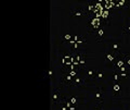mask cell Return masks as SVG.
<instances>
[{"label": "cell", "mask_w": 130, "mask_h": 110, "mask_svg": "<svg viewBox=\"0 0 130 110\" xmlns=\"http://www.w3.org/2000/svg\"><path fill=\"white\" fill-rule=\"evenodd\" d=\"M93 110H103V109L100 107V105H98V106H95V107L93 108Z\"/></svg>", "instance_id": "obj_27"}, {"label": "cell", "mask_w": 130, "mask_h": 110, "mask_svg": "<svg viewBox=\"0 0 130 110\" xmlns=\"http://www.w3.org/2000/svg\"><path fill=\"white\" fill-rule=\"evenodd\" d=\"M62 39H63V42H70L71 39H73V36L71 35V34H65V35H63V37H62Z\"/></svg>", "instance_id": "obj_17"}, {"label": "cell", "mask_w": 130, "mask_h": 110, "mask_svg": "<svg viewBox=\"0 0 130 110\" xmlns=\"http://www.w3.org/2000/svg\"><path fill=\"white\" fill-rule=\"evenodd\" d=\"M103 21L101 19H96V18H90V23H89V30L90 33L92 34L93 32L98 31L99 28L103 25Z\"/></svg>", "instance_id": "obj_3"}, {"label": "cell", "mask_w": 130, "mask_h": 110, "mask_svg": "<svg viewBox=\"0 0 130 110\" xmlns=\"http://www.w3.org/2000/svg\"><path fill=\"white\" fill-rule=\"evenodd\" d=\"M103 77H104V73L103 72H98L96 73V75H95V81H100V80H103Z\"/></svg>", "instance_id": "obj_18"}, {"label": "cell", "mask_w": 130, "mask_h": 110, "mask_svg": "<svg viewBox=\"0 0 130 110\" xmlns=\"http://www.w3.org/2000/svg\"><path fill=\"white\" fill-rule=\"evenodd\" d=\"M119 79H120V76L118 75V73L114 72V73H113V80H114V83H119Z\"/></svg>", "instance_id": "obj_19"}, {"label": "cell", "mask_w": 130, "mask_h": 110, "mask_svg": "<svg viewBox=\"0 0 130 110\" xmlns=\"http://www.w3.org/2000/svg\"><path fill=\"white\" fill-rule=\"evenodd\" d=\"M77 44L78 45H81V44H86L87 43V39H86V37H85V36H80V38L77 40L76 42Z\"/></svg>", "instance_id": "obj_20"}, {"label": "cell", "mask_w": 130, "mask_h": 110, "mask_svg": "<svg viewBox=\"0 0 130 110\" xmlns=\"http://www.w3.org/2000/svg\"><path fill=\"white\" fill-rule=\"evenodd\" d=\"M95 10V2L94 1H88L87 2V13L88 14H91V12H94Z\"/></svg>", "instance_id": "obj_12"}, {"label": "cell", "mask_w": 130, "mask_h": 110, "mask_svg": "<svg viewBox=\"0 0 130 110\" xmlns=\"http://www.w3.org/2000/svg\"><path fill=\"white\" fill-rule=\"evenodd\" d=\"M116 73H118V75L120 77H126L127 79V76H128V72H116Z\"/></svg>", "instance_id": "obj_24"}, {"label": "cell", "mask_w": 130, "mask_h": 110, "mask_svg": "<svg viewBox=\"0 0 130 110\" xmlns=\"http://www.w3.org/2000/svg\"><path fill=\"white\" fill-rule=\"evenodd\" d=\"M112 89H113L114 96H119V94L121 92V85H120V83H114Z\"/></svg>", "instance_id": "obj_11"}, {"label": "cell", "mask_w": 130, "mask_h": 110, "mask_svg": "<svg viewBox=\"0 0 130 110\" xmlns=\"http://www.w3.org/2000/svg\"><path fill=\"white\" fill-rule=\"evenodd\" d=\"M93 98H94V100L96 101L98 105H101L103 104L104 101V91L102 87H98L96 91L94 93V96H93Z\"/></svg>", "instance_id": "obj_8"}, {"label": "cell", "mask_w": 130, "mask_h": 110, "mask_svg": "<svg viewBox=\"0 0 130 110\" xmlns=\"http://www.w3.org/2000/svg\"><path fill=\"white\" fill-rule=\"evenodd\" d=\"M86 77L84 76V72L79 73L76 77H74V82H73V87H81V86H86Z\"/></svg>", "instance_id": "obj_5"}, {"label": "cell", "mask_w": 130, "mask_h": 110, "mask_svg": "<svg viewBox=\"0 0 130 110\" xmlns=\"http://www.w3.org/2000/svg\"><path fill=\"white\" fill-rule=\"evenodd\" d=\"M114 72H128V68L127 67H121L120 69L114 70Z\"/></svg>", "instance_id": "obj_22"}, {"label": "cell", "mask_w": 130, "mask_h": 110, "mask_svg": "<svg viewBox=\"0 0 130 110\" xmlns=\"http://www.w3.org/2000/svg\"><path fill=\"white\" fill-rule=\"evenodd\" d=\"M70 100H71V103H72V105H73V106H76V105H77V103H78V99H77L75 96L71 97Z\"/></svg>", "instance_id": "obj_21"}, {"label": "cell", "mask_w": 130, "mask_h": 110, "mask_svg": "<svg viewBox=\"0 0 130 110\" xmlns=\"http://www.w3.org/2000/svg\"><path fill=\"white\" fill-rule=\"evenodd\" d=\"M129 20H130V18H129Z\"/></svg>", "instance_id": "obj_28"}, {"label": "cell", "mask_w": 130, "mask_h": 110, "mask_svg": "<svg viewBox=\"0 0 130 110\" xmlns=\"http://www.w3.org/2000/svg\"><path fill=\"white\" fill-rule=\"evenodd\" d=\"M65 98L66 97L62 96V93H61V88H56L53 91L51 95V105L52 106H60L61 104H63L65 101Z\"/></svg>", "instance_id": "obj_1"}, {"label": "cell", "mask_w": 130, "mask_h": 110, "mask_svg": "<svg viewBox=\"0 0 130 110\" xmlns=\"http://www.w3.org/2000/svg\"><path fill=\"white\" fill-rule=\"evenodd\" d=\"M52 75H53V69H52V67H50V68L48 69V76L51 79Z\"/></svg>", "instance_id": "obj_23"}, {"label": "cell", "mask_w": 130, "mask_h": 110, "mask_svg": "<svg viewBox=\"0 0 130 110\" xmlns=\"http://www.w3.org/2000/svg\"><path fill=\"white\" fill-rule=\"evenodd\" d=\"M121 8H129V1L127 0H117Z\"/></svg>", "instance_id": "obj_16"}, {"label": "cell", "mask_w": 130, "mask_h": 110, "mask_svg": "<svg viewBox=\"0 0 130 110\" xmlns=\"http://www.w3.org/2000/svg\"><path fill=\"white\" fill-rule=\"evenodd\" d=\"M79 38H80V35H74V36H73V39H74L75 42H77Z\"/></svg>", "instance_id": "obj_26"}, {"label": "cell", "mask_w": 130, "mask_h": 110, "mask_svg": "<svg viewBox=\"0 0 130 110\" xmlns=\"http://www.w3.org/2000/svg\"><path fill=\"white\" fill-rule=\"evenodd\" d=\"M123 31H124V33H125V34L130 35V20H129V22H128V23H126L125 25L123 26Z\"/></svg>", "instance_id": "obj_14"}, {"label": "cell", "mask_w": 130, "mask_h": 110, "mask_svg": "<svg viewBox=\"0 0 130 110\" xmlns=\"http://www.w3.org/2000/svg\"><path fill=\"white\" fill-rule=\"evenodd\" d=\"M73 82H74V77L71 76L67 73H62V79H61V84L62 86H73Z\"/></svg>", "instance_id": "obj_7"}, {"label": "cell", "mask_w": 130, "mask_h": 110, "mask_svg": "<svg viewBox=\"0 0 130 110\" xmlns=\"http://www.w3.org/2000/svg\"><path fill=\"white\" fill-rule=\"evenodd\" d=\"M123 57H124V59H125V63H126V66H127L128 69H130V52H123Z\"/></svg>", "instance_id": "obj_13"}, {"label": "cell", "mask_w": 130, "mask_h": 110, "mask_svg": "<svg viewBox=\"0 0 130 110\" xmlns=\"http://www.w3.org/2000/svg\"><path fill=\"white\" fill-rule=\"evenodd\" d=\"M95 75H96V73L91 68H86L84 70V76L86 77L87 81L88 80H94L95 79Z\"/></svg>", "instance_id": "obj_10"}, {"label": "cell", "mask_w": 130, "mask_h": 110, "mask_svg": "<svg viewBox=\"0 0 130 110\" xmlns=\"http://www.w3.org/2000/svg\"><path fill=\"white\" fill-rule=\"evenodd\" d=\"M114 9H121V7H120V5L118 3L117 0H115V7H114Z\"/></svg>", "instance_id": "obj_25"}, {"label": "cell", "mask_w": 130, "mask_h": 110, "mask_svg": "<svg viewBox=\"0 0 130 110\" xmlns=\"http://www.w3.org/2000/svg\"><path fill=\"white\" fill-rule=\"evenodd\" d=\"M106 27H107L106 24H103V25L101 26L99 30L95 31V32H93V33L91 34L96 43H102L104 40V38H105V30H106Z\"/></svg>", "instance_id": "obj_2"}, {"label": "cell", "mask_w": 130, "mask_h": 110, "mask_svg": "<svg viewBox=\"0 0 130 110\" xmlns=\"http://www.w3.org/2000/svg\"><path fill=\"white\" fill-rule=\"evenodd\" d=\"M111 49L113 51H120V45L118 43H112L111 44Z\"/></svg>", "instance_id": "obj_15"}, {"label": "cell", "mask_w": 130, "mask_h": 110, "mask_svg": "<svg viewBox=\"0 0 130 110\" xmlns=\"http://www.w3.org/2000/svg\"><path fill=\"white\" fill-rule=\"evenodd\" d=\"M121 67H126V63H125V59L123 57V52H120L119 56L117 57V59L115 60V62L113 63V70H117V69H120Z\"/></svg>", "instance_id": "obj_9"}, {"label": "cell", "mask_w": 130, "mask_h": 110, "mask_svg": "<svg viewBox=\"0 0 130 110\" xmlns=\"http://www.w3.org/2000/svg\"><path fill=\"white\" fill-rule=\"evenodd\" d=\"M121 51H107L106 54H105V63H108L113 66V63L115 62V60L117 59V57L119 56Z\"/></svg>", "instance_id": "obj_4"}, {"label": "cell", "mask_w": 130, "mask_h": 110, "mask_svg": "<svg viewBox=\"0 0 130 110\" xmlns=\"http://www.w3.org/2000/svg\"><path fill=\"white\" fill-rule=\"evenodd\" d=\"M71 15L73 18H85L88 15V13L84 7H78L74 10H71Z\"/></svg>", "instance_id": "obj_6"}]
</instances>
